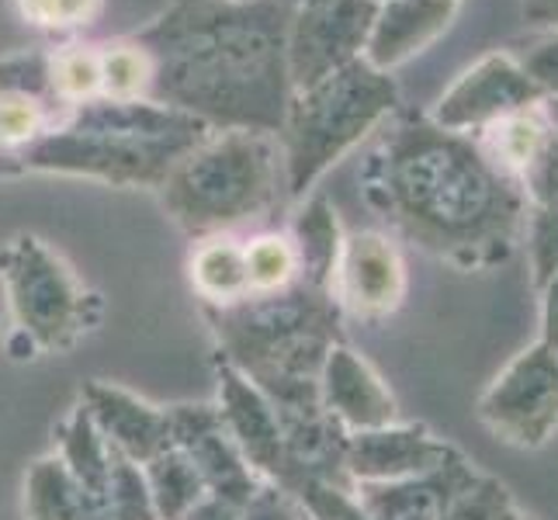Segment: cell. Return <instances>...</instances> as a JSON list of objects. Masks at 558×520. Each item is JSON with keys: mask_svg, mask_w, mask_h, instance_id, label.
Here are the masks:
<instances>
[{"mask_svg": "<svg viewBox=\"0 0 558 520\" xmlns=\"http://www.w3.org/2000/svg\"><path fill=\"white\" fill-rule=\"evenodd\" d=\"M361 195L402 237L458 271L504 264L527 226V198L478 140L399 119L364 157Z\"/></svg>", "mask_w": 558, "mask_h": 520, "instance_id": "obj_1", "label": "cell"}, {"mask_svg": "<svg viewBox=\"0 0 558 520\" xmlns=\"http://www.w3.org/2000/svg\"><path fill=\"white\" fill-rule=\"evenodd\" d=\"M284 0H170L132 38L153 63L149 101L178 108L208 129L278 136L292 84Z\"/></svg>", "mask_w": 558, "mask_h": 520, "instance_id": "obj_2", "label": "cell"}, {"mask_svg": "<svg viewBox=\"0 0 558 520\" xmlns=\"http://www.w3.org/2000/svg\"><path fill=\"white\" fill-rule=\"evenodd\" d=\"M208 132L205 122L157 101L94 98L70 108L22 157L25 173L101 181L111 188H163Z\"/></svg>", "mask_w": 558, "mask_h": 520, "instance_id": "obj_3", "label": "cell"}, {"mask_svg": "<svg viewBox=\"0 0 558 520\" xmlns=\"http://www.w3.org/2000/svg\"><path fill=\"white\" fill-rule=\"evenodd\" d=\"M202 310L219 340V358L254 382L278 413L319 399L323 361L333 343H343V313L333 292L295 281L275 295Z\"/></svg>", "mask_w": 558, "mask_h": 520, "instance_id": "obj_4", "label": "cell"}, {"mask_svg": "<svg viewBox=\"0 0 558 520\" xmlns=\"http://www.w3.org/2000/svg\"><path fill=\"white\" fill-rule=\"evenodd\" d=\"M281 188L278 136L254 129H216L170 170L160 198L167 216L187 237L205 240L267 219L281 202Z\"/></svg>", "mask_w": 558, "mask_h": 520, "instance_id": "obj_5", "label": "cell"}, {"mask_svg": "<svg viewBox=\"0 0 558 520\" xmlns=\"http://www.w3.org/2000/svg\"><path fill=\"white\" fill-rule=\"evenodd\" d=\"M396 105L399 87L392 73H381L364 60L292 90L278 129L284 195H310L323 173L368 140Z\"/></svg>", "mask_w": 558, "mask_h": 520, "instance_id": "obj_6", "label": "cell"}, {"mask_svg": "<svg viewBox=\"0 0 558 520\" xmlns=\"http://www.w3.org/2000/svg\"><path fill=\"white\" fill-rule=\"evenodd\" d=\"M0 285L14 330L32 351L66 354L101 319L98 292H90L60 250L35 233H14L0 243Z\"/></svg>", "mask_w": 558, "mask_h": 520, "instance_id": "obj_7", "label": "cell"}, {"mask_svg": "<svg viewBox=\"0 0 558 520\" xmlns=\"http://www.w3.org/2000/svg\"><path fill=\"white\" fill-rule=\"evenodd\" d=\"M478 420L510 448H542L558 431V351L545 340L524 347L478 396Z\"/></svg>", "mask_w": 558, "mask_h": 520, "instance_id": "obj_8", "label": "cell"}, {"mask_svg": "<svg viewBox=\"0 0 558 520\" xmlns=\"http://www.w3.org/2000/svg\"><path fill=\"white\" fill-rule=\"evenodd\" d=\"M378 0H305L292 8L284 43L288 84L302 90L357 63L372 35Z\"/></svg>", "mask_w": 558, "mask_h": 520, "instance_id": "obj_9", "label": "cell"}, {"mask_svg": "<svg viewBox=\"0 0 558 520\" xmlns=\"http://www.w3.org/2000/svg\"><path fill=\"white\" fill-rule=\"evenodd\" d=\"M542 105V94L527 81L524 66L513 52H489L475 60L458 81L434 101L427 119L451 132H483L496 122L510 119Z\"/></svg>", "mask_w": 558, "mask_h": 520, "instance_id": "obj_10", "label": "cell"}, {"mask_svg": "<svg viewBox=\"0 0 558 520\" xmlns=\"http://www.w3.org/2000/svg\"><path fill=\"white\" fill-rule=\"evenodd\" d=\"M410 275L399 246L385 233L343 237V250L333 275V299L343 316L361 323H381L399 313L407 299Z\"/></svg>", "mask_w": 558, "mask_h": 520, "instance_id": "obj_11", "label": "cell"}, {"mask_svg": "<svg viewBox=\"0 0 558 520\" xmlns=\"http://www.w3.org/2000/svg\"><path fill=\"white\" fill-rule=\"evenodd\" d=\"M170 445L181 448L198 469L208 496H219L233 507H246L264 479L246 465L233 434L226 431L211 402H181L170 407Z\"/></svg>", "mask_w": 558, "mask_h": 520, "instance_id": "obj_12", "label": "cell"}, {"mask_svg": "<svg viewBox=\"0 0 558 520\" xmlns=\"http://www.w3.org/2000/svg\"><path fill=\"white\" fill-rule=\"evenodd\" d=\"M216 378H219V402L216 410L233 434L236 448L243 451L246 465L254 469L267 486L284 489L292 483V458H288L284 431L275 407L246 375H240L233 364L216 354Z\"/></svg>", "mask_w": 558, "mask_h": 520, "instance_id": "obj_13", "label": "cell"}, {"mask_svg": "<svg viewBox=\"0 0 558 520\" xmlns=\"http://www.w3.org/2000/svg\"><path fill=\"white\" fill-rule=\"evenodd\" d=\"M458 455L445 437L430 434L423 423H389V427L364 431L348 437L343 472L351 486L357 483H399V479L427 475Z\"/></svg>", "mask_w": 558, "mask_h": 520, "instance_id": "obj_14", "label": "cell"}, {"mask_svg": "<svg viewBox=\"0 0 558 520\" xmlns=\"http://www.w3.org/2000/svg\"><path fill=\"white\" fill-rule=\"evenodd\" d=\"M81 407L105 437V445L114 455L129 458L132 465L143 469L146 461L170 448V413L122 385L98 378L87 382L81 389Z\"/></svg>", "mask_w": 558, "mask_h": 520, "instance_id": "obj_15", "label": "cell"}, {"mask_svg": "<svg viewBox=\"0 0 558 520\" xmlns=\"http://www.w3.org/2000/svg\"><path fill=\"white\" fill-rule=\"evenodd\" d=\"M483 472L465 455H454L448 465L427 475L399 479V483H357L354 493L372 520H448L451 510L465 499Z\"/></svg>", "mask_w": 558, "mask_h": 520, "instance_id": "obj_16", "label": "cell"}, {"mask_svg": "<svg viewBox=\"0 0 558 520\" xmlns=\"http://www.w3.org/2000/svg\"><path fill=\"white\" fill-rule=\"evenodd\" d=\"M319 402L348 434H364L399 423V407L389 385L348 343H333L323 361Z\"/></svg>", "mask_w": 558, "mask_h": 520, "instance_id": "obj_17", "label": "cell"}, {"mask_svg": "<svg viewBox=\"0 0 558 520\" xmlns=\"http://www.w3.org/2000/svg\"><path fill=\"white\" fill-rule=\"evenodd\" d=\"M461 0H378L364 63L392 73L427 52L458 17Z\"/></svg>", "mask_w": 558, "mask_h": 520, "instance_id": "obj_18", "label": "cell"}, {"mask_svg": "<svg viewBox=\"0 0 558 520\" xmlns=\"http://www.w3.org/2000/svg\"><path fill=\"white\" fill-rule=\"evenodd\" d=\"M292 243L299 254V281L316 288V292H333L337 261L343 250V229L337 219V208L326 195L305 198V205L292 219Z\"/></svg>", "mask_w": 558, "mask_h": 520, "instance_id": "obj_19", "label": "cell"}, {"mask_svg": "<svg viewBox=\"0 0 558 520\" xmlns=\"http://www.w3.org/2000/svg\"><path fill=\"white\" fill-rule=\"evenodd\" d=\"M28 520H111L101 496L84 489L56 455L38 458L25 475Z\"/></svg>", "mask_w": 558, "mask_h": 520, "instance_id": "obj_20", "label": "cell"}, {"mask_svg": "<svg viewBox=\"0 0 558 520\" xmlns=\"http://www.w3.org/2000/svg\"><path fill=\"white\" fill-rule=\"evenodd\" d=\"M187 278L202 305H233L250 299V275L243 243L229 233L205 237L187 257Z\"/></svg>", "mask_w": 558, "mask_h": 520, "instance_id": "obj_21", "label": "cell"}, {"mask_svg": "<svg viewBox=\"0 0 558 520\" xmlns=\"http://www.w3.org/2000/svg\"><path fill=\"white\" fill-rule=\"evenodd\" d=\"M56 458L63 461L66 472L90 489L94 496L108 493V475H111V448L105 445V437L90 423L87 410L76 402L70 416L60 423V440H56Z\"/></svg>", "mask_w": 558, "mask_h": 520, "instance_id": "obj_22", "label": "cell"}, {"mask_svg": "<svg viewBox=\"0 0 558 520\" xmlns=\"http://www.w3.org/2000/svg\"><path fill=\"white\" fill-rule=\"evenodd\" d=\"M143 475H146L153 507H157L160 520H184L208 496L198 469L191 465V458L174 445L160 451L153 461H146Z\"/></svg>", "mask_w": 558, "mask_h": 520, "instance_id": "obj_23", "label": "cell"}, {"mask_svg": "<svg viewBox=\"0 0 558 520\" xmlns=\"http://www.w3.org/2000/svg\"><path fill=\"white\" fill-rule=\"evenodd\" d=\"M250 295H275L299 281V254L288 233H257L243 243Z\"/></svg>", "mask_w": 558, "mask_h": 520, "instance_id": "obj_24", "label": "cell"}, {"mask_svg": "<svg viewBox=\"0 0 558 520\" xmlns=\"http://www.w3.org/2000/svg\"><path fill=\"white\" fill-rule=\"evenodd\" d=\"M49 87L56 105H87L101 98V49L63 46L49 52Z\"/></svg>", "mask_w": 558, "mask_h": 520, "instance_id": "obj_25", "label": "cell"}, {"mask_svg": "<svg viewBox=\"0 0 558 520\" xmlns=\"http://www.w3.org/2000/svg\"><path fill=\"white\" fill-rule=\"evenodd\" d=\"M153 84V63L136 38L101 46V98L108 101H146Z\"/></svg>", "mask_w": 558, "mask_h": 520, "instance_id": "obj_26", "label": "cell"}, {"mask_svg": "<svg viewBox=\"0 0 558 520\" xmlns=\"http://www.w3.org/2000/svg\"><path fill=\"white\" fill-rule=\"evenodd\" d=\"M52 125V101L35 98L25 90L0 94V153L22 157V153L43 140V132Z\"/></svg>", "mask_w": 558, "mask_h": 520, "instance_id": "obj_27", "label": "cell"}, {"mask_svg": "<svg viewBox=\"0 0 558 520\" xmlns=\"http://www.w3.org/2000/svg\"><path fill=\"white\" fill-rule=\"evenodd\" d=\"M284 493L292 496L299 504V510H305L313 520H372L368 510L361 507L354 486H348V483L299 475Z\"/></svg>", "mask_w": 558, "mask_h": 520, "instance_id": "obj_28", "label": "cell"}, {"mask_svg": "<svg viewBox=\"0 0 558 520\" xmlns=\"http://www.w3.org/2000/svg\"><path fill=\"white\" fill-rule=\"evenodd\" d=\"M105 504L111 510V520H160L157 507H153L143 469L132 465L129 458L114 455V451H111V475H108Z\"/></svg>", "mask_w": 558, "mask_h": 520, "instance_id": "obj_29", "label": "cell"}, {"mask_svg": "<svg viewBox=\"0 0 558 520\" xmlns=\"http://www.w3.org/2000/svg\"><path fill=\"white\" fill-rule=\"evenodd\" d=\"M25 25L43 32H81L90 28L105 11V0H14Z\"/></svg>", "mask_w": 558, "mask_h": 520, "instance_id": "obj_30", "label": "cell"}, {"mask_svg": "<svg viewBox=\"0 0 558 520\" xmlns=\"http://www.w3.org/2000/svg\"><path fill=\"white\" fill-rule=\"evenodd\" d=\"M527 254H531V281L542 288L558 271V198L527 208Z\"/></svg>", "mask_w": 558, "mask_h": 520, "instance_id": "obj_31", "label": "cell"}, {"mask_svg": "<svg viewBox=\"0 0 558 520\" xmlns=\"http://www.w3.org/2000/svg\"><path fill=\"white\" fill-rule=\"evenodd\" d=\"M4 90H25V94H35V98L52 101L49 52H14V56H4V60H0V94H4Z\"/></svg>", "mask_w": 558, "mask_h": 520, "instance_id": "obj_32", "label": "cell"}, {"mask_svg": "<svg viewBox=\"0 0 558 520\" xmlns=\"http://www.w3.org/2000/svg\"><path fill=\"white\" fill-rule=\"evenodd\" d=\"M513 56H517V63L524 66L527 81L542 94V101L558 98V28L534 38L524 52H513Z\"/></svg>", "mask_w": 558, "mask_h": 520, "instance_id": "obj_33", "label": "cell"}, {"mask_svg": "<svg viewBox=\"0 0 558 520\" xmlns=\"http://www.w3.org/2000/svg\"><path fill=\"white\" fill-rule=\"evenodd\" d=\"M507 499H510V493L499 486L496 479L483 475V479H478V486L451 510L448 520H493L499 513V507L507 504Z\"/></svg>", "mask_w": 558, "mask_h": 520, "instance_id": "obj_34", "label": "cell"}, {"mask_svg": "<svg viewBox=\"0 0 558 520\" xmlns=\"http://www.w3.org/2000/svg\"><path fill=\"white\" fill-rule=\"evenodd\" d=\"M299 504L284 489L278 486H260L254 496H250V504L240 510V520H299Z\"/></svg>", "mask_w": 558, "mask_h": 520, "instance_id": "obj_35", "label": "cell"}, {"mask_svg": "<svg viewBox=\"0 0 558 520\" xmlns=\"http://www.w3.org/2000/svg\"><path fill=\"white\" fill-rule=\"evenodd\" d=\"M537 292H542V334H537V340H545L558 351V271Z\"/></svg>", "mask_w": 558, "mask_h": 520, "instance_id": "obj_36", "label": "cell"}, {"mask_svg": "<svg viewBox=\"0 0 558 520\" xmlns=\"http://www.w3.org/2000/svg\"><path fill=\"white\" fill-rule=\"evenodd\" d=\"M521 14L527 25L542 28V32L558 28V0H521Z\"/></svg>", "mask_w": 558, "mask_h": 520, "instance_id": "obj_37", "label": "cell"}, {"mask_svg": "<svg viewBox=\"0 0 558 520\" xmlns=\"http://www.w3.org/2000/svg\"><path fill=\"white\" fill-rule=\"evenodd\" d=\"M240 510L243 507L226 504V499H219V496H205L184 520H240Z\"/></svg>", "mask_w": 558, "mask_h": 520, "instance_id": "obj_38", "label": "cell"}, {"mask_svg": "<svg viewBox=\"0 0 558 520\" xmlns=\"http://www.w3.org/2000/svg\"><path fill=\"white\" fill-rule=\"evenodd\" d=\"M17 173H25L22 160L8 157V153H0V181H4V178H17Z\"/></svg>", "mask_w": 558, "mask_h": 520, "instance_id": "obj_39", "label": "cell"}, {"mask_svg": "<svg viewBox=\"0 0 558 520\" xmlns=\"http://www.w3.org/2000/svg\"><path fill=\"white\" fill-rule=\"evenodd\" d=\"M493 520H531V517H527V513H524L521 507H517V504H513V496H510L507 504L499 507V513H496Z\"/></svg>", "mask_w": 558, "mask_h": 520, "instance_id": "obj_40", "label": "cell"}, {"mask_svg": "<svg viewBox=\"0 0 558 520\" xmlns=\"http://www.w3.org/2000/svg\"><path fill=\"white\" fill-rule=\"evenodd\" d=\"M537 108H542V114H545V122L551 125V132H555V136H558V98H545L542 105H537Z\"/></svg>", "mask_w": 558, "mask_h": 520, "instance_id": "obj_41", "label": "cell"}, {"mask_svg": "<svg viewBox=\"0 0 558 520\" xmlns=\"http://www.w3.org/2000/svg\"><path fill=\"white\" fill-rule=\"evenodd\" d=\"M284 4H288V8H299V4H305V0H284Z\"/></svg>", "mask_w": 558, "mask_h": 520, "instance_id": "obj_42", "label": "cell"}]
</instances>
